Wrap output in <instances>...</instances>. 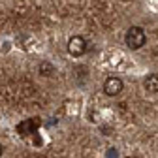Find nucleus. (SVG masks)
I'll return each instance as SVG.
<instances>
[{"label": "nucleus", "mask_w": 158, "mask_h": 158, "mask_svg": "<svg viewBox=\"0 0 158 158\" xmlns=\"http://www.w3.org/2000/svg\"><path fill=\"white\" fill-rule=\"evenodd\" d=\"M124 42L130 49H141L145 44H147V34L141 27H130L126 36H124Z\"/></svg>", "instance_id": "1"}, {"label": "nucleus", "mask_w": 158, "mask_h": 158, "mask_svg": "<svg viewBox=\"0 0 158 158\" xmlns=\"http://www.w3.org/2000/svg\"><path fill=\"white\" fill-rule=\"evenodd\" d=\"M42 126V121H40L38 117L34 118H27V121L23 123H19L17 124V134L19 135H23V137H28V135H34L38 132V128Z\"/></svg>", "instance_id": "2"}, {"label": "nucleus", "mask_w": 158, "mask_h": 158, "mask_svg": "<svg viewBox=\"0 0 158 158\" xmlns=\"http://www.w3.org/2000/svg\"><path fill=\"white\" fill-rule=\"evenodd\" d=\"M68 53L72 56H81L87 53V42L81 36H72L68 40Z\"/></svg>", "instance_id": "3"}, {"label": "nucleus", "mask_w": 158, "mask_h": 158, "mask_svg": "<svg viewBox=\"0 0 158 158\" xmlns=\"http://www.w3.org/2000/svg\"><path fill=\"white\" fill-rule=\"evenodd\" d=\"M123 89H124L123 79H121V77H115V75L107 77L106 83H104V92H106L107 96H118Z\"/></svg>", "instance_id": "4"}, {"label": "nucleus", "mask_w": 158, "mask_h": 158, "mask_svg": "<svg viewBox=\"0 0 158 158\" xmlns=\"http://www.w3.org/2000/svg\"><path fill=\"white\" fill-rule=\"evenodd\" d=\"M143 87H145L147 92L156 94L158 92V73H149L145 77V81H143Z\"/></svg>", "instance_id": "5"}, {"label": "nucleus", "mask_w": 158, "mask_h": 158, "mask_svg": "<svg viewBox=\"0 0 158 158\" xmlns=\"http://www.w3.org/2000/svg\"><path fill=\"white\" fill-rule=\"evenodd\" d=\"M40 73H42V75H45V77H49V75H53V73H55V68L51 66V62L44 60L42 64H40Z\"/></svg>", "instance_id": "6"}, {"label": "nucleus", "mask_w": 158, "mask_h": 158, "mask_svg": "<svg viewBox=\"0 0 158 158\" xmlns=\"http://www.w3.org/2000/svg\"><path fill=\"white\" fill-rule=\"evenodd\" d=\"M2 152H4V147H2V145H0V156H2Z\"/></svg>", "instance_id": "7"}, {"label": "nucleus", "mask_w": 158, "mask_h": 158, "mask_svg": "<svg viewBox=\"0 0 158 158\" xmlns=\"http://www.w3.org/2000/svg\"><path fill=\"white\" fill-rule=\"evenodd\" d=\"M128 158H139V156H128Z\"/></svg>", "instance_id": "8"}]
</instances>
